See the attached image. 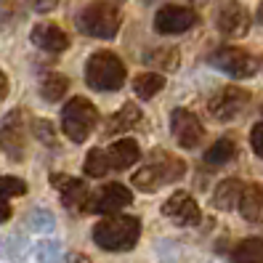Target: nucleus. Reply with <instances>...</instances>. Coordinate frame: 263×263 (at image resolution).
Wrapping results in <instances>:
<instances>
[{"label":"nucleus","instance_id":"423d86ee","mask_svg":"<svg viewBox=\"0 0 263 263\" xmlns=\"http://www.w3.org/2000/svg\"><path fill=\"white\" fill-rule=\"evenodd\" d=\"M247 104H250V93L237 85H229L213 93V99L208 101V112L218 122H229V120L239 117L247 109Z\"/></svg>","mask_w":263,"mask_h":263},{"label":"nucleus","instance_id":"5701e85b","mask_svg":"<svg viewBox=\"0 0 263 263\" xmlns=\"http://www.w3.org/2000/svg\"><path fill=\"white\" fill-rule=\"evenodd\" d=\"M67 90H69V80H67L64 74H59V72H48V74L40 80V96H43L45 101L64 99Z\"/></svg>","mask_w":263,"mask_h":263},{"label":"nucleus","instance_id":"ddd939ff","mask_svg":"<svg viewBox=\"0 0 263 263\" xmlns=\"http://www.w3.org/2000/svg\"><path fill=\"white\" fill-rule=\"evenodd\" d=\"M215 24L226 37H245L247 29H250V13L242 3L237 0H229L218 8V16H215Z\"/></svg>","mask_w":263,"mask_h":263},{"label":"nucleus","instance_id":"4468645a","mask_svg":"<svg viewBox=\"0 0 263 263\" xmlns=\"http://www.w3.org/2000/svg\"><path fill=\"white\" fill-rule=\"evenodd\" d=\"M0 146H3V152L8 154V157L13 160H22L24 157V120H22V112H11L3 125H0Z\"/></svg>","mask_w":263,"mask_h":263},{"label":"nucleus","instance_id":"7c9ffc66","mask_svg":"<svg viewBox=\"0 0 263 263\" xmlns=\"http://www.w3.org/2000/svg\"><path fill=\"white\" fill-rule=\"evenodd\" d=\"M27 6L32 11H37V13H48V11H53L59 6V0H27Z\"/></svg>","mask_w":263,"mask_h":263},{"label":"nucleus","instance_id":"c85d7f7f","mask_svg":"<svg viewBox=\"0 0 263 263\" xmlns=\"http://www.w3.org/2000/svg\"><path fill=\"white\" fill-rule=\"evenodd\" d=\"M32 133H35L37 141H43L45 146H53L56 144V130L51 125V120H45V117L32 120Z\"/></svg>","mask_w":263,"mask_h":263},{"label":"nucleus","instance_id":"412c9836","mask_svg":"<svg viewBox=\"0 0 263 263\" xmlns=\"http://www.w3.org/2000/svg\"><path fill=\"white\" fill-rule=\"evenodd\" d=\"M237 157V141L234 138H218L208 152H205V162L218 167V165H226Z\"/></svg>","mask_w":263,"mask_h":263},{"label":"nucleus","instance_id":"2f4dec72","mask_svg":"<svg viewBox=\"0 0 263 263\" xmlns=\"http://www.w3.org/2000/svg\"><path fill=\"white\" fill-rule=\"evenodd\" d=\"M6 93H8V80H6V74H3V69H0V101L6 99Z\"/></svg>","mask_w":263,"mask_h":263},{"label":"nucleus","instance_id":"39448f33","mask_svg":"<svg viewBox=\"0 0 263 263\" xmlns=\"http://www.w3.org/2000/svg\"><path fill=\"white\" fill-rule=\"evenodd\" d=\"M96 125H99V109L88 99L77 96L64 104V109H61V130L67 133L69 141L83 144L93 133Z\"/></svg>","mask_w":263,"mask_h":263},{"label":"nucleus","instance_id":"72a5a7b5","mask_svg":"<svg viewBox=\"0 0 263 263\" xmlns=\"http://www.w3.org/2000/svg\"><path fill=\"white\" fill-rule=\"evenodd\" d=\"M258 22H260V24H263V3H260V6H258Z\"/></svg>","mask_w":263,"mask_h":263},{"label":"nucleus","instance_id":"b1692460","mask_svg":"<svg viewBox=\"0 0 263 263\" xmlns=\"http://www.w3.org/2000/svg\"><path fill=\"white\" fill-rule=\"evenodd\" d=\"M234 263H263V239H245L234 247Z\"/></svg>","mask_w":263,"mask_h":263},{"label":"nucleus","instance_id":"1a4fd4ad","mask_svg":"<svg viewBox=\"0 0 263 263\" xmlns=\"http://www.w3.org/2000/svg\"><path fill=\"white\" fill-rule=\"evenodd\" d=\"M197 24V13L189 6H162L154 13V29L160 35H181Z\"/></svg>","mask_w":263,"mask_h":263},{"label":"nucleus","instance_id":"a211bd4d","mask_svg":"<svg viewBox=\"0 0 263 263\" xmlns=\"http://www.w3.org/2000/svg\"><path fill=\"white\" fill-rule=\"evenodd\" d=\"M245 183L239 178H223L218 181V186L213 192V205L218 210H234L239 205V197H242Z\"/></svg>","mask_w":263,"mask_h":263},{"label":"nucleus","instance_id":"aec40b11","mask_svg":"<svg viewBox=\"0 0 263 263\" xmlns=\"http://www.w3.org/2000/svg\"><path fill=\"white\" fill-rule=\"evenodd\" d=\"M22 194H27V183L22 178H13V176H3V178H0V223L11 218L8 199L11 197H22Z\"/></svg>","mask_w":263,"mask_h":263},{"label":"nucleus","instance_id":"0eeeda50","mask_svg":"<svg viewBox=\"0 0 263 263\" xmlns=\"http://www.w3.org/2000/svg\"><path fill=\"white\" fill-rule=\"evenodd\" d=\"M210 61H213V67H218L221 72L231 77H253L258 69V61L253 53H247L242 48H231V45L229 48H218L210 56Z\"/></svg>","mask_w":263,"mask_h":263},{"label":"nucleus","instance_id":"7ed1b4c3","mask_svg":"<svg viewBox=\"0 0 263 263\" xmlns=\"http://www.w3.org/2000/svg\"><path fill=\"white\" fill-rule=\"evenodd\" d=\"M125 64L115 56L112 51H99L90 53L88 64H85V83L93 90H120L125 85Z\"/></svg>","mask_w":263,"mask_h":263},{"label":"nucleus","instance_id":"393cba45","mask_svg":"<svg viewBox=\"0 0 263 263\" xmlns=\"http://www.w3.org/2000/svg\"><path fill=\"white\" fill-rule=\"evenodd\" d=\"M144 61L149 67H157L162 72H170L178 67V48H154L144 56Z\"/></svg>","mask_w":263,"mask_h":263},{"label":"nucleus","instance_id":"c756f323","mask_svg":"<svg viewBox=\"0 0 263 263\" xmlns=\"http://www.w3.org/2000/svg\"><path fill=\"white\" fill-rule=\"evenodd\" d=\"M250 144H253V152L263 160V122H258V125L250 130Z\"/></svg>","mask_w":263,"mask_h":263},{"label":"nucleus","instance_id":"9d476101","mask_svg":"<svg viewBox=\"0 0 263 263\" xmlns=\"http://www.w3.org/2000/svg\"><path fill=\"white\" fill-rule=\"evenodd\" d=\"M133 202V194L128 186L122 183H104V186L90 197V213H101V215H117L122 208H128Z\"/></svg>","mask_w":263,"mask_h":263},{"label":"nucleus","instance_id":"bb28decb","mask_svg":"<svg viewBox=\"0 0 263 263\" xmlns=\"http://www.w3.org/2000/svg\"><path fill=\"white\" fill-rule=\"evenodd\" d=\"M106 170H109V162H106V152H101V149H90V152H88V157H85V176L99 178V176L106 173Z\"/></svg>","mask_w":263,"mask_h":263},{"label":"nucleus","instance_id":"2eb2a0df","mask_svg":"<svg viewBox=\"0 0 263 263\" xmlns=\"http://www.w3.org/2000/svg\"><path fill=\"white\" fill-rule=\"evenodd\" d=\"M32 43L37 45L40 51H45V53H61V51H67L69 48V37H67V32L61 27H56V24H37L35 29H32Z\"/></svg>","mask_w":263,"mask_h":263},{"label":"nucleus","instance_id":"a878e982","mask_svg":"<svg viewBox=\"0 0 263 263\" xmlns=\"http://www.w3.org/2000/svg\"><path fill=\"white\" fill-rule=\"evenodd\" d=\"M27 226H29V231H35V234H48L56 226V218L48 210H32L27 215Z\"/></svg>","mask_w":263,"mask_h":263},{"label":"nucleus","instance_id":"9b49d317","mask_svg":"<svg viewBox=\"0 0 263 263\" xmlns=\"http://www.w3.org/2000/svg\"><path fill=\"white\" fill-rule=\"evenodd\" d=\"M51 186L59 192L61 205L69 210H88L90 205V192L80 178H72L67 173H53L51 176Z\"/></svg>","mask_w":263,"mask_h":263},{"label":"nucleus","instance_id":"6ab92c4d","mask_svg":"<svg viewBox=\"0 0 263 263\" xmlns=\"http://www.w3.org/2000/svg\"><path fill=\"white\" fill-rule=\"evenodd\" d=\"M141 125V112H138L136 104H125L120 112H115L109 117V122H106L104 133L106 136H117V133H125V130H133Z\"/></svg>","mask_w":263,"mask_h":263},{"label":"nucleus","instance_id":"4be33fe9","mask_svg":"<svg viewBox=\"0 0 263 263\" xmlns=\"http://www.w3.org/2000/svg\"><path fill=\"white\" fill-rule=\"evenodd\" d=\"M165 88V77L160 72H141L133 80V90L138 99H154Z\"/></svg>","mask_w":263,"mask_h":263},{"label":"nucleus","instance_id":"f3484780","mask_svg":"<svg viewBox=\"0 0 263 263\" xmlns=\"http://www.w3.org/2000/svg\"><path fill=\"white\" fill-rule=\"evenodd\" d=\"M237 208H239L245 221L260 223L263 221V183H250V186H245Z\"/></svg>","mask_w":263,"mask_h":263},{"label":"nucleus","instance_id":"f257e3e1","mask_svg":"<svg viewBox=\"0 0 263 263\" xmlns=\"http://www.w3.org/2000/svg\"><path fill=\"white\" fill-rule=\"evenodd\" d=\"M183 173H186V165H183L176 154L154 149L149 154V162L133 173V186L144 194H154L160 186H165V183L181 181Z\"/></svg>","mask_w":263,"mask_h":263},{"label":"nucleus","instance_id":"6e6552de","mask_svg":"<svg viewBox=\"0 0 263 263\" xmlns=\"http://www.w3.org/2000/svg\"><path fill=\"white\" fill-rule=\"evenodd\" d=\"M170 130H173V138L183 149H197L205 141L202 122L189 109H173V115H170Z\"/></svg>","mask_w":263,"mask_h":263},{"label":"nucleus","instance_id":"20e7f679","mask_svg":"<svg viewBox=\"0 0 263 263\" xmlns=\"http://www.w3.org/2000/svg\"><path fill=\"white\" fill-rule=\"evenodd\" d=\"M120 24H122V16L120 11L112 6V3H90L85 6L80 13H77V29L88 37H101V40H112L117 32H120Z\"/></svg>","mask_w":263,"mask_h":263},{"label":"nucleus","instance_id":"473e14b6","mask_svg":"<svg viewBox=\"0 0 263 263\" xmlns=\"http://www.w3.org/2000/svg\"><path fill=\"white\" fill-rule=\"evenodd\" d=\"M72 263H88L85 255H72Z\"/></svg>","mask_w":263,"mask_h":263},{"label":"nucleus","instance_id":"cd10ccee","mask_svg":"<svg viewBox=\"0 0 263 263\" xmlns=\"http://www.w3.org/2000/svg\"><path fill=\"white\" fill-rule=\"evenodd\" d=\"M37 260L40 263H61V260H64V250H61L59 242L45 239V242L37 245Z\"/></svg>","mask_w":263,"mask_h":263},{"label":"nucleus","instance_id":"f8f14e48","mask_svg":"<svg viewBox=\"0 0 263 263\" xmlns=\"http://www.w3.org/2000/svg\"><path fill=\"white\" fill-rule=\"evenodd\" d=\"M162 215L170 218L176 226H197L199 223V205L194 202V197L186 192H176L165 199Z\"/></svg>","mask_w":263,"mask_h":263},{"label":"nucleus","instance_id":"f03ea898","mask_svg":"<svg viewBox=\"0 0 263 263\" xmlns=\"http://www.w3.org/2000/svg\"><path fill=\"white\" fill-rule=\"evenodd\" d=\"M138 237H141V221L120 213L99 221V226L93 229V242L106 253H128L136 247Z\"/></svg>","mask_w":263,"mask_h":263},{"label":"nucleus","instance_id":"dca6fc26","mask_svg":"<svg viewBox=\"0 0 263 263\" xmlns=\"http://www.w3.org/2000/svg\"><path fill=\"white\" fill-rule=\"evenodd\" d=\"M138 157H141V149L130 138H120L106 149V162L112 170H128L133 162H138Z\"/></svg>","mask_w":263,"mask_h":263}]
</instances>
